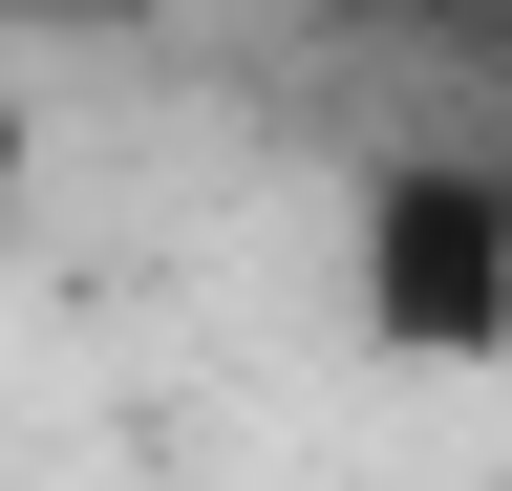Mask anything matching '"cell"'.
<instances>
[{
  "label": "cell",
  "mask_w": 512,
  "mask_h": 491,
  "mask_svg": "<svg viewBox=\"0 0 512 491\" xmlns=\"http://www.w3.org/2000/svg\"><path fill=\"white\" fill-rule=\"evenodd\" d=\"M342 321L363 363H512V150H384L342 214Z\"/></svg>",
  "instance_id": "1"
},
{
  "label": "cell",
  "mask_w": 512,
  "mask_h": 491,
  "mask_svg": "<svg viewBox=\"0 0 512 491\" xmlns=\"http://www.w3.org/2000/svg\"><path fill=\"white\" fill-rule=\"evenodd\" d=\"M22 171H43V107H22V65H0V214H22Z\"/></svg>",
  "instance_id": "2"
}]
</instances>
